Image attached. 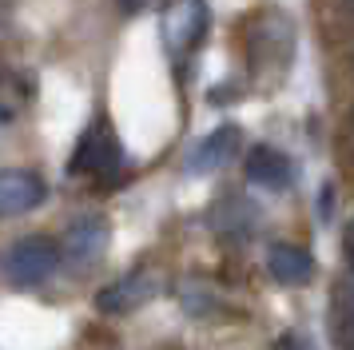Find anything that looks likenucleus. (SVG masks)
Returning <instances> with one entry per match:
<instances>
[{
	"label": "nucleus",
	"instance_id": "nucleus-9",
	"mask_svg": "<svg viewBox=\"0 0 354 350\" xmlns=\"http://www.w3.org/2000/svg\"><path fill=\"white\" fill-rule=\"evenodd\" d=\"M267 275L279 286H306L315 279V255L299 243H274L267 251Z\"/></svg>",
	"mask_w": 354,
	"mask_h": 350
},
{
	"label": "nucleus",
	"instance_id": "nucleus-13",
	"mask_svg": "<svg viewBox=\"0 0 354 350\" xmlns=\"http://www.w3.org/2000/svg\"><path fill=\"white\" fill-rule=\"evenodd\" d=\"M303 342H306V338H299L295 331H287V334H283V342H279V350H306Z\"/></svg>",
	"mask_w": 354,
	"mask_h": 350
},
{
	"label": "nucleus",
	"instance_id": "nucleus-15",
	"mask_svg": "<svg viewBox=\"0 0 354 350\" xmlns=\"http://www.w3.org/2000/svg\"><path fill=\"white\" fill-rule=\"evenodd\" d=\"M346 247H354V219H351V227H346Z\"/></svg>",
	"mask_w": 354,
	"mask_h": 350
},
{
	"label": "nucleus",
	"instance_id": "nucleus-8",
	"mask_svg": "<svg viewBox=\"0 0 354 350\" xmlns=\"http://www.w3.org/2000/svg\"><path fill=\"white\" fill-rule=\"evenodd\" d=\"M48 183L28 167H4L0 172V215H24L44 203Z\"/></svg>",
	"mask_w": 354,
	"mask_h": 350
},
{
	"label": "nucleus",
	"instance_id": "nucleus-3",
	"mask_svg": "<svg viewBox=\"0 0 354 350\" xmlns=\"http://www.w3.org/2000/svg\"><path fill=\"white\" fill-rule=\"evenodd\" d=\"M211 28V8L207 0H171L163 8V44L171 56H192L195 48L203 44V36Z\"/></svg>",
	"mask_w": 354,
	"mask_h": 350
},
{
	"label": "nucleus",
	"instance_id": "nucleus-1",
	"mask_svg": "<svg viewBox=\"0 0 354 350\" xmlns=\"http://www.w3.org/2000/svg\"><path fill=\"white\" fill-rule=\"evenodd\" d=\"M60 259L64 255H60V243L52 235H24L0 255V279L12 291H32L56 275Z\"/></svg>",
	"mask_w": 354,
	"mask_h": 350
},
{
	"label": "nucleus",
	"instance_id": "nucleus-12",
	"mask_svg": "<svg viewBox=\"0 0 354 350\" xmlns=\"http://www.w3.org/2000/svg\"><path fill=\"white\" fill-rule=\"evenodd\" d=\"M330 203H335V183H326L319 195V219L322 223H330Z\"/></svg>",
	"mask_w": 354,
	"mask_h": 350
},
{
	"label": "nucleus",
	"instance_id": "nucleus-4",
	"mask_svg": "<svg viewBox=\"0 0 354 350\" xmlns=\"http://www.w3.org/2000/svg\"><path fill=\"white\" fill-rule=\"evenodd\" d=\"M108 243H112L108 219L96 215V211H84V215H76V219L64 227V247H60V255H68V259L80 263V267H92V263L104 259Z\"/></svg>",
	"mask_w": 354,
	"mask_h": 350
},
{
	"label": "nucleus",
	"instance_id": "nucleus-14",
	"mask_svg": "<svg viewBox=\"0 0 354 350\" xmlns=\"http://www.w3.org/2000/svg\"><path fill=\"white\" fill-rule=\"evenodd\" d=\"M120 4H124V12H144L151 0H120Z\"/></svg>",
	"mask_w": 354,
	"mask_h": 350
},
{
	"label": "nucleus",
	"instance_id": "nucleus-6",
	"mask_svg": "<svg viewBox=\"0 0 354 350\" xmlns=\"http://www.w3.org/2000/svg\"><path fill=\"white\" fill-rule=\"evenodd\" d=\"M156 291H160V279H151L147 270H131V275H124V279L100 286L96 291V311L100 315H131V311H140L144 302L156 299Z\"/></svg>",
	"mask_w": 354,
	"mask_h": 350
},
{
	"label": "nucleus",
	"instance_id": "nucleus-2",
	"mask_svg": "<svg viewBox=\"0 0 354 350\" xmlns=\"http://www.w3.org/2000/svg\"><path fill=\"white\" fill-rule=\"evenodd\" d=\"M124 167V143L115 140V131L108 124H92L76 140V151L68 159V175H96V179H112Z\"/></svg>",
	"mask_w": 354,
	"mask_h": 350
},
{
	"label": "nucleus",
	"instance_id": "nucleus-11",
	"mask_svg": "<svg viewBox=\"0 0 354 350\" xmlns=\"http://www.w3.org/2000/svg\"><path fill=\"white\" fill-rule=\"evenodd\" d=\"M183 306L187 315H203V306H215V295L203 286H183Z\"/></svg>",
	"mask_w": 354,
	"mask_h": 350
},
{
	"label": "nucleus",
	"instance_id": "nucleus-7",
	"mask_svg": "<svg viewBox=\"0 0 354 350\" xmlns=\"http://www.w3.org/2000/svg\"><path fill=\"white\" fill-rule=\"evenodd\" d=\"M243 175H247V183H255L263 191H290L295 187V163H290L287 151H279L271 143H259V147L247 151Z\"/></svg>",
	"mask_w": 354,
	"mask_h": 350
},
{
	"label": "nucleus",
	"instance_id": "nucleus-10",
	"mask_svg": "<svg viewBox=\"0 0 354 350\" xmlns=\"http://www.w3.org/2000/svg\"><path fill=\"white\" fill-rule=\"evenodd\" d=\"M223 207L231 211L227 219H215V215H211V227H215V231H219L223 239H247L251 231H255V207L247 203V199L231 195Z\"/></svg>",
	"mask_w": 354,
	"mask_h": 350
},
{
	"label": "nucleus",
	"instance_id": "nucleus-5",
	"mask_svg": "<svg viewBox=\"0 0 354 350\" xmlns=\"http://www.w3.org/2000/svg\"><path fill=\"white\" fill-rule=\"evenodd\" d=\"M243 143V131L235 124H219L215 131H207L203 140L192 143V151L183 159V172L187 175H215L219 167L231 163V156L239 151Z\"/></svg>",
	"mask_w": 354,
	"mask_h": 350
}]
</instances>
